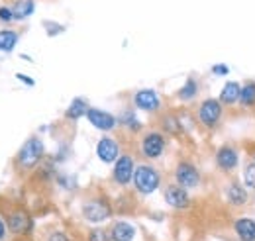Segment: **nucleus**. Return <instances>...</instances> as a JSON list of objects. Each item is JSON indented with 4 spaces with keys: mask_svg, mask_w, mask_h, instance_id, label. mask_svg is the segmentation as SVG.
<instances>
[{
    "mask_svg": "<svg viewBox=\"0 0 255 241\" xmlns=\"http://www.w3.org/2000/svg\"><path fill=\"white\" fill-rule=\"evenodd\" d=\"M161 177L157 169H153L151 165H139L133 171V184L137 188V192L141 194H151L159 188Z\"/></svg>",
    "mask_w": 255,
    "mask_h": 241,
    "instance_id": "obj_1",
    "label": "nucleus"
},
{
    "mask_svg": "<svg viewBox=\"0 0 255 241\" xmlns=\"http://www.w3.org/2000/svg\"><path fill=\"white\" fill-rule=\"evenodd\" d=\"M43 157V141L39 137H30L18 153V165L22 169H33Z\"/></svg>",
    "mask_w": 255,
    "mask_h": 241,
    "instance_id": "obj_2",
    "label": "nucleus"
},
{
    "mask_svg": "<svg viewBox=\"0 0 255 241\" xmlns=\"http://www.w3.org/2000/svg\"><path fill=\"white\" fill-rule=\"evenodd\" d=\"M222 114H224L222 102L216 100V98H206L198 106V120H200L202 125H206V127H216L220 118H222Z\"/></svg>",
    "mask_w": 255,
    "mask_h": 241,
    "instance_id": "obj_3",
    "label": "nucleus"
},
{
    "mask_svg": "<svg viewBox=\"0 0 255 241\" xmlns=\"http://www.w3.org/2000/svg\"><path fill=\"white\" fill-rule=\"evenodd\" d=\"M83 216L91 224H100V222H106L112 216V208H110V204L104 198H93V200L85 202Z\"/></svg>",
    "mask_w": 255,
    "mask_h": 241,
    "instance_id": "obj_4",
    "label": "nucleus"
},
{
    "mask_svg": "<svg viewBox=\"0 0 255 241\" xmlns=\"http://www.w3.org/2000/svg\"><path fill=\"white\" fill-rule=\"evenodd\" d=\"M175 181L183 188H194V186L200 184V173L192 163L181 161L177 165V169H175Z\"/></svg>",
    "mask_w": 255,
    "mask_h": 241,
    "instance_id": "obj_5",
    "label": "nucleus"
},
{
    "mask_svg": "<svg viewBox=\"0 0 255 241\" xmlns=\"http://www.w3.org/2000/svg\"><path fill=\"white\" fill-rule=\"evenodd\" d=\"M165 151V137L159 131H149L141 139V153L147 159H159Z\"/></svg>",
    "mask_w": 255,
    "mask_h": 241,
    "instance_id": "obj_6",
    "label": "nucleus"
},
{
    "mask_svg": "<svg viewBox=\"0 0 255 241\" xmlns=\"http://www.w3.org/2000/svg\"><path fill=\"white\" fill-rule=\"evenodd\" d=\"M133 171H135V165H133V159L129 155H120L114 163V171H112V179L126 186L128 182L133 179Z\"/></svg>",
    "mask_w": 255,
    "mask_h": 241,
    "instance_id": "obj_7",
    "label": "nucleus"
},
{
    "mask_svg": "<svg viewBox=\"0 0 255 241\" xmlns=\"http://www.w3.org/2000/svg\"><path fill=\"white\" fill-rule=\"evenodd\" d=\"M165 200L171 208H177V210H185L191 206V196H189L187 188H183L179 184H171L165 188Z\"/></svg>",
    "mask_w": 255,
    "mask_h": 241,
    "instance_id": "obj_8",
    "label": "nucleus"
},
{
    "mask_svg": "<svg viewBox=\"0 0 255 241\" xmlns=\"http://www.w3.org/2000/svg\"><path fill=\"white\" fill-rule=\"evenodd\" d=\"M87 118H89V121L95 125L96 129H100V131H110V129H114L116 123H118V118H116V116H112L110 112L98 110V108H89Z\"/></svg>",
    "mask_w": 255,
    "mask_h": 241,
    "instance_id": "obj_9",
    "label": "nucleus"
},
{
    "mask_svg": "<svg viewBox=\"0 0 255 241\" xmlns=\"http://www.w3.org/2000/svg\"><path fill=\"white\" fill-rule=\"evenodd\" d=\"M96 157L102 163H116V159L120 157V145L112 137H102L96 143Z\"/></svg>",
    "mask_w": 255,
    "mask_h": 241,
    "instance_id": "obj_10",
    "label": "nucleus"
},
{
    "mask_svg": "<svg viewBox=\"0 0 255 241\" xmlns=\"http://www.w3.org/2000/svg\"><path fill=\"white\" fill-rule=\"evenodd\" d=\"M133 102H135V106L139 110H145V112H155V110H159L161 106L159 96H157V92L153 91V89H141V91H137L135 96H133Z\"/></svg>",
    "mask_w": 255,
    "mask_h": 241,
    "instance_id": "obj_11",
    "label": "nucleus"
},
{
    "mask_svg": "<svg viewBox=\"0 0 255 241\" xmlns=\"http://www.w3.org/2000/svg\"><path fill=\"white\" fill-rule=\"evenodd\" d=\"M238 163H240V155H238V151L236 147H232V145H222L220 149L216 151V165L222 169V171H234L236 167H238Z\"/></svg>",
    "mask_w": 255,
    "mask_h": 241,
    "instance_id": "obj_12",
    "label": "nucleus"
},
{
    "mask_svg": "<svg viewBox=\"0 0 255 241\" xmlns=\"http://www.w3.org/2000/svg\"><path fill=\"white\" fill-rule=\"evenodd\" d=\"M8 228H10V232L20 236V234H26V232L32 230V220H30V216L26 212H12L8 216Z\"/></svg>",
    "mask_w": 255,
    "mask_h": 241,
    "instance_id": "obj_13",
    "label": "nucleus"
},
{
    "mask_svg": "<svg viewBox=\"0 0 255 241\" xmlns=\"http://www.w3.org/2000/svg\"><path fill=\"white\" fill-rule=\"evenodd\" d=\"M248 192L250 190L244 184H240V182H230L226 186V198L234 206H244L248 202Z\"/></svg>",
    "mask_w": 255,
    "mask_h": 241,
    "instance_id": "obj_14",
    "label": "nucleus"
},
{
    "mask_svg": "<svg viewBox=\"0 0 255 241\" xmlns=\"http://www.w3.org/2000/svg\"><path fill=\"white\" fill-rule=\"evenodd\" d=\"M234 230L240 241H255V220L252 218H238Z\"/></svg>",
    "mask_w": 255,
    "mask_h": 241,
    "instance_id": "obj_15",
    "label": "nucleus"
},
{
    "mask_svg": "<svg viewBox=\"0 0 255 241\" xmlns=\"http://www.w3.org/2000/svg\"><path fill=\"white\" fill-rule=\"evenodd\" d=\"M135 238V228L128 222H118L110 230V241H131Z\"/></svg>",
    "mask_w": 255,
    "mask_h": 241,
    "instance_id": "obj_16",
    "label": "nucleus"
},
{
    "mask_svg": "<svg viewBox=\"0 0 255 241\" xmlns=\"http://www.w3.org/2000/svg\"><path fill=\"white\" fill-rule=\"evenodd\" d=\"M240 94H242V87L232 81V83H226V85H224L218 100H220L222 104H226V106H234L236 102H240Z\"/></svg>",
    "mask_w": 255,
    "mask_h": 241,
    "instance_id": "obj_17",
    "label": "nucleus"
},
{
    "mask_svg": "<svg viewBox=\"0 0 255 241\" xmlns=\"http://www.w3.org/2000/svg\"><path fill=\"white\" fill-rule=\"evenodd\" d=\"M35 10V2L33 0H16V4L12 6L14 12V20H26L30 18Z\"/></svg>",
    "mask_w": 255,
    "mask_h": 241,
    "instance_id": "obj_18",
    "label": "nucleus"
},
{
    "mask_svg": "<svg viewBox=\"0 0 255 241\" xmlns=\"http://www.w3.org/2000/svg\"><path fill=\"white\" fill-rule=\"evenodd\" d=\"M87 112H89V104H87V100H83V98H75V100L69 104L65 116H67L69 120H79V118L87 116Z\"/></svg>",
    "mask_w": 255,
    "mask_h": 241,
    "instance_id": "obj_19",
    "label": "nucleus"
},
{
    "mask_svg": "<svg viewBox=\"0 0 255 241\" xmlns=\"http://www.w3.org/2000/svg\"><path fill=\"white\" fill-rule=\"evenodd\" d=\"M16 43H18V33H16V31L14 30L0 31V51L10 53V51H14Z\"/></svg>",
    "mask_w": 255,
    "mask_h": 241,
    "instance_id": "obj_20",
    "label": "nucleus"
},
{
    "mask_svg": "<svg viewBox=\"0 0 255 241\" xmlns=\"http://www.w3.org/2000/svg\"><path fill=\"white\" fill-rule=\"evenodd\" d=\"M240 104L244 108H250L255 104V81H248L242 87V94H240Z\"/></svg>",
    "mask_w": 255,
    "mask_h": 241,
    "instance_id": "obj_21",
    "label": "nucleus"
},
{
    "mask_svg": "<svg viewBox=\"0 0 255 241\" xmlns=\"http://www.w3.org/2000/svg\"><path fill=\"white\" fill-rule=\"evenodd\" d=\"M242 179H244V186L255 194V163L254 161H248L244 165V173H242Z\"/></svg>",
    "mask_w": 255,
    "mask_h": 241,
    "instance_id": "obj_22",
    "label": "nucleus"
},
{
    "mask_svg": "<svg viewBox=\"0 0 255 241\" xmlns=\"http://www.w3.org/2000/svg\"><path fill=\"white\" fill-rule=\"evenodd\" d=\"M198 94V83L194 79H187V83L179 89V98L181 100H192Z\"/></svg>",
    "mask_w": 255,
    "mask_h": 241,
    "instance_id": "obj_23",
    "label": "nucleus"
},
{
    "mask_svg": "<svg viewBox=\"0 0 255 241\" xmlns=\"http://www.w3.org/2000/svg\"><path fill=\"white\" fill-rule=\"evenodd\" d=\"M118 121L122 123V125H126V127H129V129H133V131H137L139 127H141V123H139V120L135 118V114L131 112V110H126L120 118H118Z\"/></svg>",
    "mask_w": 255,
    "mask_h": 241,
    "instance_id": "obj_24",
    "label": "nucleus"
},
{
    "mask_svg": "<svg viewBox=\"0 0 255 241\" xmlns=\"http://www.w3.org/2000/svg\"><path fill=\"white\" fill-rule=\"evenodd\" d=\"M163 127H165V131H169V133H179L181 129H183V125H181V120H177L175 116H167L165 120H163Z\"/></svg>",
    "mask_w": 255,
    "mask_h": 241,
    "instance_id": "obj_25",
    "label": "nucleus"
},
{
    "mask_svg": "<svg viewBox=\"0 0 255 241\" xmlns=\"http://www.w3.org/2000/svg\"><path fill=\"white\" fill-rule=\"evenodd\" d=\"M108 234L106 232H102V230H93L91 234H89V241H108Z\"/></svg>",
    "mask_w": 255,
    "mask_h": 241,
    "instance_id": "obj_26",
    "label": "nucleus"
},
{
    "mask_svg": "<svg viewBox=\"0 0 255 241\" xmlns=\"http://www.w3.org/2000/svg\"><path fill=\"white\" fill-rule=\"evenodd\" d=\"M43 26H45V30H47V33H49V35H57V33H61V31L65 30L63 26H59V24H53V22H45Z\"/></svg>",
    "mask_w": 255,
    "mask_h": 241,
    "instance_id": "obj_27",
    "label": "nucleus"
},
{
    "mask_svg": "<svg viewBox=\"0 0 255 241\" xmlns=\"http://www.w3.org/2000/svg\"><path fill=\"white\" fill-rule=\"evenodd\" d=\"M0 20H2V22H12V20H14V12H12V8L2 6V8H0Z\"/></svg>",
    "mask_w": 255,
    "mask_h": 241,
    "instance_id": "obj_28",
    "label": "nucleus"
},
{
    "mask_svg": "<svg viewBox=\"0 0 255 241\" xmlns=\"http://www.w3.org/2000/svg\"><path fill=\"white\" fill-rule=\"evenodd\" d=\"M212 73L214 75H220V77H226L230 73V67H226V65H214L212 67Z\"/></svg>",
    "mask_w": 255,
    "mask_h": 241,
    "instance_id": "obj_29",
    "label": "nucleus"
},
{
    "mask_svg": "<svg viewBox=\"0 0 255 241\" xmlns=\"http://www.w3.org/2000/svg\"><path fill=\"white\" fill-rule=\"evenodd\" d=\"M47 241H69V238L65 236L63 232H53L51 236H49V240Z\"/></svg>",
    "mask_w": 255,
    "mask_h": 241,
    "instance_id": "obj_30",
    "label": "nucleus"
},
{
    "mask_svg": "<svg viewBox=\"0 0 255 241\" xmlns=\"http://www.w3.org/2000/svg\"><path fill=\"white\" fill-rule=\"evenodd\" d=\"M16 79H18L20 83H26L28 87H33V81L30 79V77H28V75H22V73H18V75H16Z\"/></svg>",
    "mask_w": 255,
    "mask_h": 241,
    "instance_id": "obj_31",
    "label": "nucleus"
},
{
    "mask_svg": "<svg viewBox=\"0 0 255 241\" xmlns=\"http://www.w3.org/2000/svg\"><path fill=\"white\" fill-rule=\"evenodd\" d=\"M4 234H6V228H4V222L0 220V240L4 238Z\"/></svg>",
    "mask_w": 255,
    "mask_h": 241,
    "instance_id": "obj_32",
    "label": "nucleus"
},
{
    "mask_svg": "<svg viewBox=\"0 0 255 241\" xmlns=\"http://www.w3.org/2000/svg\"><path fill=\"white\" fill-rule=\"evenodd\" d=\"M254 163H255V153H254Z\"/></svg>",
    "mask_w": 255,
    "mask_h": 241,
    "instance_id": "obj_33",
    "label": "nucleus"
}]
</instances>
